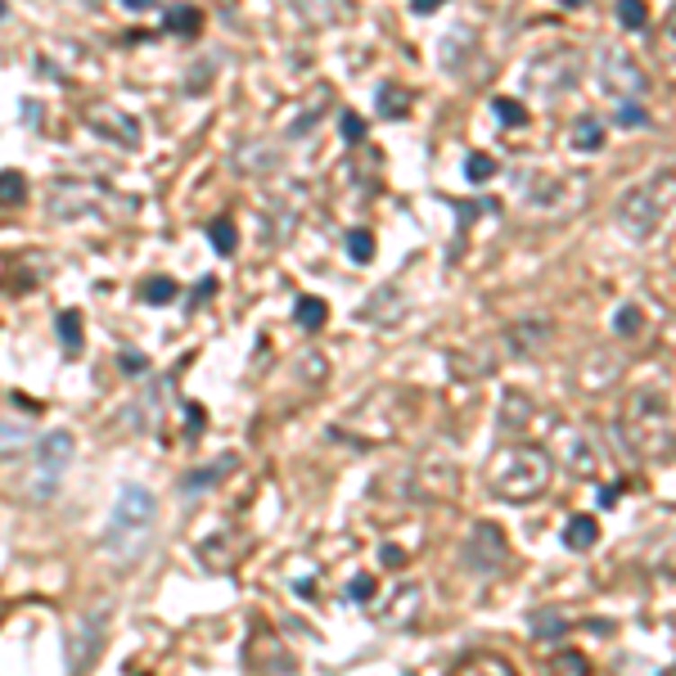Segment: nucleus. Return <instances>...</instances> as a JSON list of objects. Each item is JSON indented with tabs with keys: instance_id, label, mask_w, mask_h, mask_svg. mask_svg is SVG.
<instances>
[{
	"instance_id": "nucleus-15",
	"label": "nucleus",
	"mask_w": 676,
	"mask_h": 676,
	"mask_svg": "<svg viewBox=\"0 0 676 676\" xmlns=\"http://www.w3.org/2000/svg\"><path fill=\"white\" fill-rule=\"evenodd\" d=\"M595 541H600V523H595V514H573V519L564 523V546H568V550L586 555Z\"/></svg>"
},
{
	"instance_id": "nucleus-11",
	"label": "nucleus",
	"mask_w": 676,
	"mask_h": 676,
	"mask_svg": "<svg viewBox=\"0 0 676 676\" xmlns=\"http://www.w3.org/2000/svg\"><path fill=\"white\" fill-rule=\"evenodd\" d=\"M550 343V320H519V325H510V352L514 357H537L541 348Z\"/></svg>"
},
{
	"instance_id": "nucleus-1",
	"label": "nucleus",
	"mask_w": 676,
	"mask_h": 676,
	"mask_svg": "<svg viewBox=\"0 0 676 676\" xmlns=\"http://www.w3.org/2000/svg\"><path fill=\"white\" fill-rule=\"evenodd\" d=\"M618 438L640 460H667L672 456V397L663 388H640L627 402V420L618 424Z\"/></svg>"
},
{
	"instance_id": "nucleus-3",
	"label": "nucleus",
	"mask_w": 676,
	"mask_h": 676,
	"mask_svg": "<svg viewBox=\"0 0 676 676\" xmlns=\"http://www.w3.org/2000/svg\"><path fill=\"white\" fill-rule=\"evenodd\" d=\"M550 474H555V460L546 447H505L492 465V492L501 501H514V505H528L537 501L546 487H550Z\"/></svg>"
},
{
	"instance_id": "nucleus-13",
	"label": "nucleus",
	"mask_w": 676,
	"mask_h": 676,
	"mask_svg": "<svg viewBox=\"0 0 676 676\" xmlns=\"http://www.w3.org/2000/svg\"><path fill=\"white\" fill-rule=\"evenodd\" d=\"M397 316H402V293H397V284H384V289L370 298V307L357 311V320H366V325H393Z\"/></svg>"
},
{
	"instance_id": "nucleus-18",
	"label": "nucleus",
	"mask_w": 676,
	"mask_h": 676,
	"mask_svg": "<svg viewBox=\"0 0 676 676\" xmlns=\"http://www.w3.org/2000/svg\"><path fill=\"white\" fill-rule=\"evenodd\" d=\"M55 329H59V343H64V352H82V343H86V325H82V311H59L55 316Z\"/></svg>"
},
{
	"instance_id": "nucleus-6",
	"label": "nucleus",
	"mask_w": 676,
	"mask_h": 676,
	"mask_svg": "<svg viewBox=\"0 0 676 676\" xmlns=\"http://www.w3.org/2000/svg\"><path fill=\"white\" fill-rule=\"evenodd\" d=\"M460 555H465V568L478 573V577H496V573L510 568V541H505V532L496 523H478Z\"/></svg>"
},
{
	"instance_id": "nucleus-36",
	"label": "nucleus",
	"mask_w": 676,
	"mask_h": 676,
	"mask_svg": "<svg viewBox=\"0 0 676 676\" xmlns=\"http://www.w3.org/2000/svg\"><path fill=\"white\" fill-rule=\"evenodd\" d=\"M338 131H343V140H348V145H357V140H366V118L348 109L343 118H338Z\"/></svg>"
},
{
	"instance_id": "nucleus-12",
	"label": "nucleus",
	"mask_w": 676,
	"mask_h": 676,
	"mask_svg": "<svg viewBox=\"0 0 676 676\" xmlns=\"http://www.w3.org/2000/svg\"><path fill=\"white\" fill-rule=\"evenodd\" d=\"M420 613V586H397L388 595V604H379V622L384 627H406Z\"/></svg>"
},
{
	"instance_id": "nucleus-40",
	"label": "nucleus",
	"mask_w": 676,
	"mask_h": 676,
	"mask_svg": "<svg viewBox=\"0 0 676 676\" xmlns=\"http://www.w3.org/2000/svg\"><path fill=\"white\" fill-rule=\"evenodd\" d=\"M573 469H577V474H591V469H595V456L582 451V442H573Z\"/></svg>"
},
{
	"instance_id": "nucleus-7",
	"label": "nucleus",
	"mask_w": 676,
	"mask_h": 676,
	"mask_svg": "<svg viewBox=\"0 0 676 676\" xmlns=\"http://www.w3.org/2000/svg\"><path fill=\"white\" fill-rule=\"evenodd\" d=\"M600 82H604V91L627 95V100H640V95L654 91V86H649V73L631 59V50H618V46L600 55Z\"/></svg>"
},
{
	"instance_id": "nucleus-43",
	"label": "nucleus",
	"mask_w": 676,
	"mask_h": 676,
	"mask_svg": "<svg viewBox=\"0 0 676 676\" xmlns=\"http://www.w3.org/2000/svg\"><path fill=\"white\" fill-rule=\"evenodd\" d=\"M438 5H447V0H411V10H415V14H433Z\"/></svg>"
},
{
	"instance_id": "nucleus-35",
	"label": "nucleus",
	"mask_w": 676,
	"mask_h": 676,
	"mask_svg": "<svg viewBox=\"0 0 676 676\" xmlns=\"http://www.w3.org/2000/svg\"><path fill=\"white\" fill-rule=\"evenodd\" d=\"M375 591H379V586H375V577H370V573H357V577H352V586H348V600H352V604H370V600H375Z\"/></svg>"
},
{
	"instance_id": "nucleus-44",
	"label": "nucleus",
	"mask_w": 676,
	"mask_h": 676,
	"mask_svg": "<svg viewBox=\"0 0 676 676\" xmlns=\"http://www.w3.org/2000/svg\"><path fill=\"white\" fill-rule=\"evenodd\" d=\"M293 591H298L302 600H316V582H311V577H302V582H293Z\"/></svg>"
},
{
	"instance_id": "nucleus-4",
	"label": "nucleus",
	"mask_w": 676,
	"mask_h": 676,
	"mask_svg": "<svg viewBox=\"0 0 676 676\" xmlns=\"http://www.w3.org/2000/svg\"><path fill=\"white\" fill-rule=\"evenodd\" d=\"M582 77V55L573 46H555V50H541L532 64H528V91L541 95V100H559L577 86Z\"/></svg>"
},
{
	"instance_id": "nucleus-30",
	"label": "nucleus",
	"mask_w": 676,
	"mask_h": 676,
	"mask_svg": "<svg viewBox=\"0 0 676 676\" xmlns=\"http://www.w3.org/2000/svg\"><path fill=\"white\" fill-rule=\"evenodd\" d=\"M550 676H591V663L582 654H559L555 663H546Z\"/></svg>"
},
{
	"instance_id": "nucleus-19",
	"label": "nucleus",
	"mask_w": 676,
	"mask_h": 676,
	"mask_svg": "<svg viewBox=\"0 0 676 676\" xmlns=\"http://www.w3.org/2000/svg\"><path fill=\"white\" fill-rule=\"evenodd\" d=\"M375 104H379V118H406V113H411V95H406L402 86H393V82L379 86Z\"/></svg>"
},
{
	"instance_id": "nucleus-25",
	"label": "nucleus",
	"mask_w": 676,
	"mask_h": 676,
	"mask_svg": "<svg viewBox=\"0 0 676 676\" xmlns=\"http://www.w3.org/2000/svg\"><path fill=\"white\" fill-rule=\"evenodd\" d=\"M613 14H618V23H622L627 32H640V28L649 23V5H645V0H618Z\"/></svg>"
},
{
	"instance_id": "nucleus-5",
	"label": "nucleus",
	"mask_w": 676,
	"mask_h": 676,
	"mask_svg": "<svg viewBox=\"0 0 676 676\" xmlns=\"http://www.w3.org/2000/svg\"><path fill=\"white\" fill-rule=\"evenodd\" d=\"M32 447H37V465H32V478H28V496L32 501H55L59 496V474L73 460V433L55 429V433H46Z\"/></svg>"
},
{
	"instance_id": "nucleus-16",
	"label": "nucleus",
	"mask_w": 676,
	"mask_h": 676,
	"mask_svg": "<svg viewBox=\"0 0 676 676\" xmlns=\"http://www.w3.org/2000/svg\"><path fill=\"white\" fill-rule=\"evenodd\" d=\"M32 447V424L23 420H0V460H14Z\"/></svg>"
},
{
	"instance_id": "nucleus-46",
	"label": "nucleus",
	"mask_w": 676,
	"mask_h": 676,
	"mask_svg": "<svg viewBox=\"0 0 676 676\" xmlns=\"http://www.w3.org/2000/svg\"><path fill=\"white\" fill-rule=\"evenodd\" d=\"M559 5H568V10H577V5H586V0H559Z\"/></svg>"
},
{
	"instance_id": "nucleus-33",
	"label": "nucleus",
	"mask_w": 676,
	"mask_h": 676,
	"mask_svg": "<svg viewBox=\"0 0 676 676\" xmlns=\"http://www.w3.org/2000/svg\"><path fill=\"white\" fill-rule=\"evenodd\" d=\"M618 127H649V113L636 104V100H618Z\"/></svg>"
},
{
	"instance_id": "nucleus-9",
	"label": "nucleus",
	"mask_w": 676,
	"mask_h": 676,
	"mask_svg": "<svg viewBox=\"0 0 676 676\" xmlns=\"http://www.w3.org/2000/svg\"><path fill=\"white\" fill-rule=\"evenodd\" d=\"M104 622H109V609H95V618H82L73 627V636H68V676L91 667V658L104 645Z\"/></svg>"
},
{
	"instance_id": "nucleus-38",
	"label": "nucleus",
	"mask_w": 676,
	"mask_h": 676,
	"mask_svg": "<svg viewBox=\"0 0 676 676\" xmlns=\"http://www.w3.org/2000/svg\"><path fill=\"white\" fill-rule=\"evenodd\" d=\"M203 424H208V420H203V406H194V402H190V406H185V433H190V438H199V433H203Z\"/></svg>"
},
{
	"instance_id": "nucleus-26",
	"label": "nucleus",
	"mask_w": 676,
	"mask_h": 676,
	"mask_svg": "<svg viewBox=\"0 0 676 676\" xmlns=\"http://www.w3.org/2000/svg\"><path fill=\"white\" fill-rule=\"evenodd\" d=\"M208 239H212V248H217L221 257H230V253L239 248V235H235V221H230V217H217V221L208 226Z\"/></svg>"
},
{
	"instance_id": "nucleus-47",
	"label": "nucleus",
	"mask_w": 676,
	"mask_h": 676,
	"mask_svg": "<svg viewBox=\"0 0 676 676\" xmlns=\"http://www.w3.org/2000/svg\"><path fill=\"white\" fill-rule=\"evenodd\" d=\"M0 14H5V0H0Z\"/></svg>"
},
{
	"instance_id": "nucleus-10",
	"label": "nucleus",
	"mask_w": 676,
	"mask_h": 676,
	"mask_svg": "<svg viewBox=\"0 0 676 676\" xmlns=\"http://www.w3.org/2000/svg\"><path fill=\"white\" fill-rule=\"evenodd\" d=\"M91 131H100V136H109V140H122L127 149L140 145V127H136L127 113L109 109V104H95V109H91Z\"/></svg>"
},
{
	"instance_id": "nucleus-2",
	"label": "nucleus",
	"mask_w": 676,
	"mask_h": 676,
	"mask_svg": "<svg viewBox=\"0 0 676 676\" xmlns=\"http://www.w3.org/2000/svg\"><path fill=\"white\" fill-rule=\"evenodd\" d=\"M154 519H158V501L149 487L140 483H127L113 501V519L104 528V550L122 564H136L154 537Z\"/></svg>"
},
{
	"instance_id": "nucleus-21",
	"label": "nucleus",
	"mask_w": 676,
	"mask_h": 676,
	"mask_svg": "<svg viewBox=\"0 0 676 676\" xmlns=\"http://www.w3.org/2000/svg\"><path fill=\"white\" fill-rule=\"evenodd\" d=\"M573 145H577V149H586V154H595V149L604 145V127H600V118H595V113H582V118H577V127H573Z\"/></svg>"
},
{
	"instance_id": "nucleus-22",
	"label": "nucleus",
	"mask_w": 676,
	"mask_h": 676,
	"mask_svg": "<svg viewBox=\"0 0 676 676\" xmlns=\"http://www.w3.org/2000/svg\"><path fill=\"white\" fill-rule=\"evenodd\" d=\"M203 28V14L194 10V5H172L167 10V32H176V37H194Z\"/></svg>"
},
{
	"instance_id": "nucleus-42",
	"label": "nucleus",
	"mask_w": 676,
	"mask_h": 676,
	"mask_svg": "<svg viewBox=\"0 0 676 676\" xmlns=\"http://www.w3.org/2000/svg\"><path fill=\"white\" fill-rule=\"evenodd\" d=\"M212 293H217V280L208 275V280H199V289H194V298H190V307H199V302H203V298H212Z\"/></svg>"
},
{
	"instance_id": "nucleus-14",
	"label": "nucleus",
	"mask_w": 676,
	"mask_h": 676,
	"mask_svg": "<svg viewBox=\"0 0 676 676\" xmlns=\"http://www.w3.org/2000/svg\"><path fill=\"white\" fill-rule=\"evenodd\" d=\"M235 465H239L235 456H217L212 465H203V469H190V474L181 478V496H199V492L217 487V478H226V474H230Z\"/></svg>"
},
{
	"instance_id": "nucleus-29",
	"label": "nucleus",
	"mask_w": 676,
	"mask_h": 676,
	"mask_svg": "<svg viewBox=\"0 0 676 676\" xmlns=\"http://www.w3.org/2000/svg\"><path fill=\"white\" fill-rule=\"evenodd\" d=\"M492 113L501 118V127H514V131L528 127V109H523L519 100H510V95H496V100H492Z\"/></svg>"
},
{
	"instance_id": "nucleus-45",
	"label": "nucleus",
	"mask_w": 676,
	"mask_h": 676,
	"mask_svg": "<svg viewBox=\"0 0 676 676\" xmlns=\"http://www.w3.org/2000/svg\"><path fill=\"white\" fill-rule=\"evenodd\" d=\"M122 5H127V10H154L158 0H122Z\"/></svg>"
},
{
	"instance_id": "nucleus-24",
	"label": "nucleus",
	"mask_w": 676,
	"mask_h": 676,
	"mask_svg": "<svg viewBox=\"0 0 676 676\" xmlns=\"http://www.w3.org/2000/svg\"><path fill=\"white\" fill-rule=\"evenodd\" d=\"M28 199V176L23 172H0V208H19Z\"/></svg>"
},
{
	"instance_id": "nucleus-37",
	"label": "nucleus",
	"mask_w": 676,
	"mask_h": 676,
	"mask_svg": "<svg viewBox=\"0 0 676 676\" xmlns=\"http://www.w3.org/2000/svg\"><path fill=\"white\" fill-rule=\"evenodd\" d=\"M118 361H122V370H127L131 379H140V375H149V361H145L140 352H131V348H122V352H118Z\"/></svg>"
},
{
	"instance_id": "nucleus-27",
	"label": "nucleus",
	"mask_w": 676,
	"mask_h": 676,
	"mask_svg": "<svg viewBox=\"0 0 676 676\" xmlns=\"http://www.w3.org/2000/svg\"><path fill=\"white\" fill-rule=\"evenodd\" d=\"M325 316H329V307H325L320 298H298V307H293V320H298L302 329H311V334L325 325Z\"/></svg>"
},
{
	"instance_id": "nucleus-23",
	"label": "nucleus",
	"mask_w": 676,
	"mask_h": 676,
	"mask_svg": "<svg viewBox=\"0 0 676 676\" xmlns=\"http://www.w3.org/2000/svg\"><path fill=\"white\" fill-rule=\"evenodd\" d=\"M176 280L172 275H154V280H145V289H140V298L149 302V307H167V302H176Z\"/></svg>"
},
{
	"instance_id": "nucleus-41",
	"label": "nucleus",
	"mask_w": 676,
	"mask_h": 676,
	"mask_svg": "<svg viewBox=\"0 0 676 676\" xmlns=\"http://www.w3.org/2000/svg\"><path fill=\"white\" fill-rule=\"evenodd\" d=\"M379 559H384V568H402V564H406V550H402V546H393V541H388V546H384V550H379Z\"/></svg>"
},
{
	"instance_id": "nucleus-20",
	"label": "nucleus",
	"mask_w": 676,
	"mask_h": 676,
	"mask_svg": "<svg viewBox=\"0 0 676 676\" xmlns=\"http://www.w3.org/2000/svg\"><path fill=\"white\" fill-rule=\"evenodd\" d=\"M528 420H532V406H528V397H519V393H505V402H501V433H510V429H528Z\"/></svg>"
},
{
	"instance_id": "nucleus-32",
	"label": "nucleus",
	"mask_w": 676,
	"mask_h": 676,
	"mask_svg": "<svg viewBox=\"0 0 676 676\" xmlns=\"http://www.w3.org/2000/svg\"><path fill=\"white\" fill-rule=\"evenodd\" d=\"M465 176H469L474 185H478V181H492V176H496V158H492V154H469V158H465Z\"/></svg>"
},
{
	"instance_id": "nucleus-31",
	"label": "nucleus",
	"mask_w": 676,
	"mask_h": 676,
	"mask_svg": "<svg viewBox=\"0 0 676 676\" xmlns=\"http://www.w3.org/2000/svg\"><path fill=\"white\" fill-rule=\"evenodd\" d=\"M348 257L366 266V262L375 257V235H370V230H348Z\"/></svg>"
},
{
	"instance_id": "nucleus-39",
	"label": "nucleus",
	"mask_w": 676,
	"mask_h": 676,
	"mask_svg": "<svg viewBox=\"0 0 676 676\" xmlns=\"http://www.w3.org/2000/svg\"><path fill=\"white\" fill-rule=\"evenodd\" d=\"M293 5L311 10V23H325V19H329V0H293Z\"/></svg>"
},
{
	"instance_id": "nucleus-34",
	"label": "nucleus",
	"mask_w": 676,
	"mask_h": 676,
	"mask_svg": "<svg viewBox=\"0 0 676 676\" xmlns=\"http://www.w3.org/2000/svg\"><path fill=\"white\" fill-rule=\"evenodd\" d=\"M613 329L622 334V338H636L640 334V311L627 302V307H618V316H613Z\"/></svg>"
},
{
	"instance_id": "nucleus-28",
	"label": "nucleus",
	"mask_w": 676,
	"mask_h": 676,
	"mask_svg": "<svg viewBox=\"0 0 676 676\" xmlns=\"http://www.w3.org/2000/svg\"><path fill=\"white\" fill-rule=\"evenodd\" d=\"M564 631H568V627H564V613H555V609H550V613H546V609L532 613V640L546 645V640H559Z\"/></svg>"
},
{
	"instance_id": "nucleus-17",
	"label": "nucleus",
	"mask_w": 676,
	"mask_h": 676,
	"mask_svg": "<svg viewBox=\"0 0 676 676\" xmlns=\"http://www.w3.org/2000/svg\"><path fill=\"white\" fill-rule=\"evenodd\" d=\"M451 676H519L505 658H496V654H474V658H465Z\"/></svg>"
},
{
	"instance_id": "nucleus-8",
	"label": "nucleus",
	"mask_w": 676,
	"mask_h": 676,
	"mask_svg": "<svg viewBox=\"0 0 676 676\" xmlns=\"http://www.w3.org/2000/svg\"><path fill=\"white\" fill-rule=\"evenodd\" d=\"M663 221V199H654V190H627L618 203V226L631 239H649Z\"/></svg>"
}]
</instances>
